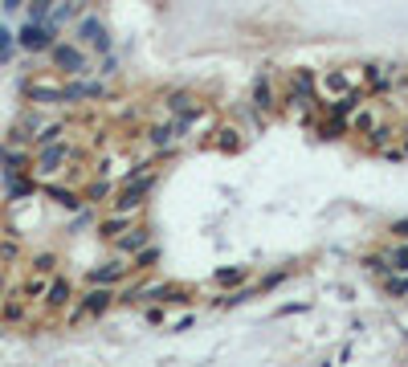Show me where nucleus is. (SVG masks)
I'll list each match as a JSON object with an SVG mask.
<instances>
[{
    "instance_id": "4468645a",
    "label": "nucleus",
    "mask_w": 408,
    "mask_h": 367,
    "mask_svg": "<svg viewBox=\"0 0 408 367\" xmlns=\"http://www.w3.org/2000/svg\"><path fill=\"white\" fill-rule=\"evenodd\" d=\"M143 139H147V147H151V155H172L176 151V131H172V123H151L143 131Z\"/></svg>"
},
{
    "instance_id": "f704fd0d",
    "label": "nucleus",
    "mask_w": 408,
    "mask_h": 367,
    "mask_svg": "<svg viewBox=\"0 0 408 367\" xmlns=\"http://www.w3.org/2000/svg\"><path fill=\"white\" fill-rule=\"evenodd\" d=\"M13 50H16V33H13V29H4V25H0V66H4L9 57H13Z\"/></svg>"
},
{
    "instance_id": "dca6fc26",
    "label": "nucleus",
    "mask_w": 408,
    "mask_h": 367,
    "mask_svg": "<svg viewBox=\"0 0 408 367\" xmlns=\"http://www.w3.org/2000/svg\"><path fill=\"white\" fill-rule=\"evenodd\" d=\"M0 164H4V180H9V176H21V171H29V167H33V155L21 147V143H13V147L0 151Z\"/></svg>"
},
{
    "instance_id": "6e6552de",
    "label": "nucleus",
    "mask_w": 408,
    "mask_h": 367,
    "mask_svg": "<svg viewBox=\"0 0 408 367\" xmlns=\"http://www.w3.org/2000/svg\"><path fill=\"white\" fill-rule=\"evenodd\" d=\"M131 273H135V269H131L127 261H123V253H118V257H111V261H102L98 269H90L86 282L90 286H114V290H118V282H127Z\"/></svg>"
},
{
    "instance_id": "f03ea898",
    "label": "nucleus",
    "mask_w": 408,
    "mask_h": 367,
    "mask_svg": "<svg viewBox=\"0 0 408 367\" xmlns=\"http://www.w3.org/2000/svg\"><path fill=\"white\" fill-rule=\"evenodd\" d=\"M151 188H155V171H131L127 180L114 188L111 196V213H139L147 204V196H151Z\"/></svg>"
},
{
    "instance_id": "37998d69",
    "label": "nucleus",
    "mask_w": 408,
    "mask_h": 367,
    "mask_svg": "<svg viewBox=\"0 0 408 367\" xmlns=\"http://www.w3.org/2000/svg\"><path fill=\"white\" fill-rule=\"evenodd\" d=\"M98 74H102V78H114V74H118V62H114L111 53H106V62H102V69H98Z\"/></svg>"
},
{
    "instance_id": "473e14b6",
    "label": "nucleus",
    "mask_w": 408,
    "mask_h": 367,
    "mask_svg": "<svg viewBox=\"0 0 408 367\" xmlns=\"http://www.w3.org/2000/svg\"><path fill=\"white\" fill-rule=\"evenodd\" d=\"M25 13H29V21H49L53 0H25Z\"/></svg>"
},
{
    "instance_id": "f3484780",
    "label": "nucleus",
    "mask_w": 408,
    "mask_h": 367,
    "mask_svg": "<svg viewBox=\"0 0 408 367\" xmlns=\"http://www.w3.org/2000/svg\"><path fill=\"white\" fill-rule=\"evenodd\" d=\"M135 225V213H111V217H102L98 220V237L102 241H114V237H123Z\"/></svg>"
},
{
    "instance_id": "ddd939ff",
    "label": "nucleus",
    "mask_w": 408,
    "mask_h": 367,
    "mask_svg": "<svg viewBox=\"0 0 408 367\" xmlns=\"http://www.w3.org/2000/svg\"><path fill=\"white\" fill-rule=\"evenodd\" d=\"M102 94H106V86L90 82V78H74V82L62 86V102H65V106H82V102L102 98Z\"/></svg>"
},
{
    "instance_id": "c85d7f7f",
    "label": "nucleus",
    "mask_w": 408,
    "mask_h": 367,
    "mask_svg": "<svg viewBox=\"0 0 408 367\" xmlns=\"http://www.w3.org/2000/svg\"><path fill=\"white\" fill-rule=\"evenodd\" d=\"M384 290H388L392 298H408V273H396V269H392L388 278H384Z\"/></svg>"
},
{
    "instance_id": "09e8293b",
    "label": "nucleus",
    "mask_w": 408,
    "mask_h": 367,
    "mask_svg": "<svg viewBox=\"0 0 408 367\" xmlns=\"http://www.w3.org/2000/svg\"><path fill=\"white\" fill-rule=\"evenodd\" d=\"M404 115H408V98H404Z\"/></svg>"
},
{
    "instance_id": "c756f323",
    "label": "nucleus",
    "mask_w": 408,
    "mask_h": 367,
    "mask_svg": "<svg viewBox=\"0 0 408 367\" xmlns=\"http://www.w3.org/2000/svg\"><path fill=\"white\" fill-rule=\"evenodd\" d=\"M29 269H33V273H45V278H53V273H57V253H37Z\"/></svg>"
},
{
    "instance_id": "f257e3e1",
    "label": "nucleus",
    "mask_w": 408,
    "mask_h": 367,
    "mask_svg": "<svg viewBox=\"0 0 408 367\" xmlns=\"http://www.w3.org/2000/svg\"><path fill=\"white\" fill-rule=\"evenodd\" d=\"M78 155V147L70 143V139H57V143H45V147H33V176H37V184H49L57 180L65 171V164Z\"/></svg>"
},
{
    "instance_id": "ea45409f",
    "label": "nucleus",
    "mask_w": 408,
    "mask_h": 367,
    "mask_svg": "<svg viewBox=\"0 0 408 367\" xmlns=\"http://www.w3.org/2000/svg\"><path fill=\"white\" fill-rule=\"evenodd\" d=\"M388 233L396 237V241H408V220H392V225H388Z\"/></svg>"
},
{
    "instance_id": "cd10ccee",
    "label": "nucleus",
    "mask_w": 408,
    "mask_h": 367,
    "mask_svg": "<svg viewBox=\"0 0 408 367\" xmlns=\"http://www.w3.org/2000/svg\"><path fill=\"white\" fill-rule=\"evenodd\" d=\"M319 131H323V139H343V135H351V123L326 115V123H319Z\"/></svg>"
},
{
    "instance_id": "b1692460",
    "label": "nucleus",
    "mask_w": 408,
    "mask_h": 367,
    "mask_svg": "<svg viewBox=\"0 0 408 367\" xmlns=\"http://www.w3.org/2000/svg\"><path fill=\"white\" fill-rule=\"evenodd\" d=\"M241 131H237V127H221V131H216V139H212V147L216 151H228V155H233V151H241Z\"/></svg>"
},
{
    "instance_id": "393cba45",
    "label": "nucleus",
    "mask_w": 408,
    "mask_h": 367,
    "mask_svg": "<svg viewBox=\"0 0 408 367\" xmlns=\"http://www.w3.org/2000/svg\"><path fill=\"white\" fill-rule=\"evenodd\" d=\"M347 123H351V135H368L375 127V123H380V118L372 115V106H368V102H363V106H359L355 115L347 118Z\"/></svg>"
},
{
    "instance_id": "49530a36",
    "label": "nucleus",
    "mask_w": 408,
    "mask_h": 367,
    "mask_svg": "<svg viewBox=\"0 0 408 367\" xmlns=\"http://www.w3.org/2000/svg\"><path fill=\"white\" fill-rule=\"evenodd\" d=\"M400 139H404V155H408V127H404V131H400Z\"/></svg>"
},
{
    "instance_id": "a19ab883",
    "label": "nucleus",
    "mask_w": 408,
    "mask_h": 367,
    "mask_svg": "<svg viewBox=\"0 0 408 367\" xmlns=\"http://www.w3.org/2000/svg\"><path fill=\"white\" fill-rule=\"evenodd\" d=\"M98 176H106V180H111L114 176V155H106V159H98V167H94Z\"/></svg>"
},
{
    "instance_id": "72a5a7b5",
    "label": "nucleus",
    "mask_w": 408,
    "mask_h": 367,
    "mask_svg": "<svg viewBox=\"0 0 408 367\" xmlns=\"http://www.w3.org/2000/svg\"><path fill=\"white\" fill-rule=\"evenodd\" d=\"M388 261L396 273H408V241H396V249L388 253Z\"/></svg>"
},
{
    "instance_id": "bb28decb",
    "label": "nucleus",
    "mask_w": 408,
    "mask_h": 367,
    "mask_svg": "<svg viewBox=\"0 0 408 367\" xmlns=\"http://www.w3.org/2000/svg\"><path fill=\"white\" fill-rule=\"evenodd\" d=\"M319 90H335V94H343V90H351V86H347V74H343V69H326L323 78H319Z\"/></svg>"
},
{
    "instance_id": "79ce46f5",
    "label": "nucleus",
    "mask_w": 408,
    "mask_h": 367,
    "mask_svg": "<svg viewBox=\"0 0 408 367\" xmlns=\"http://www.w3.org/2000/svg\"><path fill=\"white\" fill-rule=\"evenodd\" d=\"M147 322H151V327H163V306H147Z\"/></svg>"
},
{
    "instance_id": "2f4dec72",
    "label": "nucleus",
    "mask_w": 408,
    "mask_h": 367,
    "mask_svg": "<svg viewBox=\"0 0 408 367\" xmlns=\"http://www.w3.org/2000/svg\"><path fill=\"white\" fill-rule=\"evenodd\" d=\"M16 257H21V245H16V233H9L0 241V266H13Z\"/></svg>"
},
{
    "instance_id": "2eb2a0df",
    "label": "nucleus",
    "mask_w": 408,
    "mask_h": 367,
    "mask_svg": "<svg viewBox=\"0 0 408 367\" xmlns=\"http://www.w3.org/2000/svg\"><path fill=\"white\" fill-rule=\"evenodd\" d=\"M143 245H151V229H143V225H131L123 237H114V249L123 253V257H135Z\"/></svg>"
},
{
    "instance_id": "de8ad7c7",
    "label": "nucleus",
    "mask_w": 408,
    "mask_h": 367,
    "mask_svg": "<svg viewBox=\"0 0 408 367\" xmlns=\"http://www.w3.org/2000/svg\"><path fill=\"white\" fill-rule=\"evenodd\" d=\"M0 294H4V273H0Z\"/></svg>"
},
{
    "instance_id": "a211bd4d",
    "label": "nucleus",
    "mask_w": 408,
    "mask_h": 367,
    "mask_svg": "<svg viewBox=\"0 0 408 367\" xmlns=\"http://www.w3.org/2000/svg\"><path fill=\"white\" fill-rule=\"evenodd\" d=\"M41 188H45V196L49 201H57L62 204V208H74V213H78L82 204V192H74V188H65V184H57V180H49V184H41Z\"/></svg>"
},
{
    "instance_id": "58836bf2",
    "label": "nucleus",
    "mask_w": 408,
    "mask_h": 367,
    "mask_svg": "<svg viewBox=\"0 0 408 367\" xmlns=\"http://www.w3.org/2000/svg\"><path fill=\"white\" fill-rule=\"evenodd\" d=\"M380 155H384V159H388V164H400V159H404V147H380Z\"/></svg>"
},
{
    "instance_id": "4c0bfd02",
    "label": "nucleus",
    "mask_w": 408,
    "mask_h": 367,
    "mask_svg": "<svg viewBox=\"0 0 408 367\" xmlns=\"http://www.w3.org/2000/svg\"><path fill=\"white\" fill-rule=\"evenodd\" d=\"M282 278H286V269H274V273H265V278L258 282V290H274V286L282 282Z\"/></svg>"
},
{
    "instance_id": "c03bdc74",
    "label": "nucleus",
    "mask_w": 408,
    "mask_h": 367,
    "mask_svg": "<svg viewBox=\"0 0 408 367\" xmlns=\"http://www.w3.org/2000/svg\"><path fill=\"white\" fill-rule=\"evenodd\" d=\"M16 9H25V0H0V13H16Z\"/></svg>"
},
{
    "instance_id": "7c9ffc66",
    "label": "nucleus",
    "mask_w": 408,
    "mask_h": 367,
    "mask_svg": "<svg viewBox=\"0 0 408 367\" xmlns=\"http://www.w3.org/2000/svg\"><path fill=\"white\" fill-rule=\"evenodd\" d=\"M155 261H160V249H155V245H143V249L135 253V266H131V269H139V273H147V269L155 266Z\"/></svg>"
},
{
    "instance_id": "1a4fd4ad",
    "label": "nucleus",
    "mask_w": 408,
    "mask_h": 367,
    "mask_svg": "<svg viewBox=\"0 0 408 367\" xmlns=\"http://www.w3.org/2000/svg\"><path fill=\"white\" fill-rule=\"evenodd\" d=\"M249 106H253L258 115H274L277 106H282V94L274 90L270 74H258V78H253V94H249Z\"/></svg>"
},
{
    "instance_id": "c9c22d12",
    "label": "nucleus",
    "mask_w": 408,
    "mask_h": 367,
    "mask_svg": "<svg viewBox=\"0 0 408 367\" xmlns=\"http://www.w3.org/2000/svg\"><path fill=\"white\" fill-rule=\"evenodd\" d=\"M0 318H4V322H21V318H25V298L4 302V306H0Z\"/></svg>"
},
{
    "instance_id": "39448f33",
    "label": "nucleus",
    "mask_w": 408,
    "mask_h": 367,
    "mask_svg": "<svg viewBox=\"0 0 408 367\" xmlns=\"http://www.w3.org/2000/svg\"><path fill=\"white\" fill-rule=\"evenodd\" d=\"M74 41L78 45H86L90 53H111V29H106V21L94 17V13H82L78 21H74Z\"/></svg>"
},
{
    "instance_id": "e433bc0d",
    "label": "nucleus",
    "mask_w": 408,
    "mask_h": 367,
    "mask_svg": "<svg viewBox=\"0 0 408 367\" xmlns=\"http://www.w3.org/2000/svg\"><path fill=\"white\" fill-rule=\"evenodd\" d=\"M363 266L372 269V273H380V278H388L392 273V261L384 257V253H380V257H363Z\"/></svg>"
},
{
    "instance_id": "9d476101",
    "label": "nucleus",
    "mask_w": 408,
    "mask_h": 367,
    "mask_svg": "<svg viewBox=\"0 0 408 367\" xmlns=\"http://www.w3.org/2000/svg\"><path fill=\"white\" fill-rule=\"evenodd\" d=\"M363 102H368V90H363V86H351V90H343L335 98H326V115L331 118H351Z\"/></svg>"
},
{
    "instance_id": "a878e982",
    "label": "nucleus",
    "mask_w": 408,
    "mask_h": 367,
    "mask_svg": "<svg viewBox=\"0 0 408 367\" xmlns=\"http://www.w3.org/2000/svg\"><path fill=\"white\" fill-rule=\"evenodd\" d=\"M392 139H396V127H392V123H375L372 131H368V147L380 151V147H388Z\"/></svg>"
},
{
    "instance_id": "f8f14e48",
    "label": "nucleus",
    "mask_w": 408,
    "mask_h": 367,
    "mask_svg": "<svg viewBox=\"0 0 408 367\" xmlns=\"http://www.w3.org/2000/svg\"><path fill=\"white\" fill-rule=\"evenodd\" d=\"M70 302H74V282H70L65 273H53V278H49V290H45V298H41V306L57 315V310H65Z\"/></svg>"
},
{
    "instance_id": "aec40b11",
    "label": "nucleus",
    "mask_w": 408,
    "mask_h": 367,
    "mask_svg": "<svg viewBox=\"0 0 408 367\" xmlns=\"http://www.w3.org/2000/svg\"><path fill=\"white\" fill-rule=\"evenodd\" d=\"M363 74H368V82H372V90H392V86L400 82V69L396 66H363Z\"/></svg>"
},
{
    "instance_id": "9b49d317",
    "label": "nucleus",
    "mask_w": 408,
    "mask_h": 367,
    "mask_svg": "<svg viewBox=\"0 0 408 367\" xmlns=\"http://www.w3.org/2000/svg\"><path fill=\"white\" fill-rule=\"evenodd\" d=\"M21 94H25V102H33V106H65L62 102V86L57 82H21Z\"/></svg>"
},
{
    "instance_id": "a18cd8bd",
    "label": "nucleus",
    "mask_w": 408,
    "mask_h": 367,
    "mask_svg": "<svg viewBox=\"0 0 408 367\" xmlns=\"http://www.w3.org/2000/svg\"><path fill=\"white\" fill-rule=\"evenodd\" d=\"M196 318L192 315H184V318H176V322H172V331H188V327H192Z\"/></svg>"
},
{
    "instance_id": "5701e85b",
    "label": "nucleus",
    "mask_w": 408,
    "mask_h": 367,
    "mask_svg": "<svg viewBox=\"0 0 408 367\" xmlns=\"http://www.w3.org/2000/svg\"><path fill=\"white\" fill-rule=\"evenodd\" d=\"M45 290H49L45 273H29V278H25V286H21V298H25V302H41V298H45Z\"/></svg>"
},
{
    "instance_id": "0eeeda50",
    "label": "nucleus",
    "mask_w": 408,
    "mask_h": 367,
    "mask_svg": "<svg viewBox=\"0 0 408 367\" xmlns=\"http://www.w3.org/2000/svg\"><path fill=\"white\" fill-rule=\"evenodd\" d=\"M163 106H167L172 118H188V123H196V118L204 115V102L196 98L192 90H167V94H163Z\"/></svg>"
},
{
    "instance_id": "6ab92c4d",
    "label": "nucleus",
    "mask_w": 408,
    "mask_h": 367,
    "mask_svg": "<svg viewBox=\"0 0 408 367\" xmlns=\"http://www.w3.org/2000/svg\"><path fill=\"white\" fill-rule=\"evenodd\" d=\"M65 131H70V118H49V123H41V127H37V135H33V147L57 143V139H65Z\"/></svg>"
},
{
    "instance_id": "4be33fe9",
    "label": "nucleus",
    "mask_w": 408,
    "mask_h": 367,
    "mask_svg": "<svg viewBox=\"0 0 408 367\" xmlns=\"http://www.w3.org/2000/svg\"><path fill=\"white\" fill-rule=\"evenodd\" d=\"M245 278H249V266H228V269H216V273H212V286H221V290H237Z\"/></svg>"
},
{
    "instance_id": "412c9836",
    "label": "nucleus",
    "mask_w": 408,
    "mask_h": 367,
    "mask_svg": "<svg viewBox=\"0 0 408 367\" xmlns=\"http://www.w3.org/2000/svg\"><path fill=\"white\" fill-rule=\"evenodd\" d=\"M111 196H114V184L106 176H94V180L86 184V192H82L86 204H111Z\"/></svg>"
},
{
    "instance_id": "7ed1b4c3",
    "label": "nucleus",
    "mask_w": 408,
    "mask_h": 367,
    "mask_svg": "<svg viewBox=\"0 0 408 367\" xmlns=\"http://www.w3.org/2000/svg\"><path fill=\"white\" fill-rule=\"evenodd\" d=\"M45 53H49V66L57 69V74H65V78H90V74H94L90 50L78 45V41H53Z\"/></svg>"
},
{
    "instance_id": "423d86ee",
    "label": "nucleus",
    "mask_w": 408,
    "mask_h": 367,
    "mask_svg": "<svg viewBox=\"0 0 408 367\" xmlns=\"http://www.w3.org/2000/svg\"><path fill=\"white\" fill-rule=\"evenodd\" d=\"M53 41H57V25H49V21H29V25L16 33V50H25V53H45Z\"/></svg>"
},
{
    "instance_id": "20e7f679",
    "label": "nucleus",
    "mask_w": 408,
    "mask_h": 367,
    "mask_svg": "<svg viewBox=\"0 0 408 367\" xmlns=\"http://www.w3.org/2000/svg\"><path fill=\"white\" fill-rule=\"evenodd\" d=\"M114 302H118V290H114V286H90V290L78 298V306L65 315V322L74 327V322H82V318H102Z\"/></svg>"
}]
</instances>
